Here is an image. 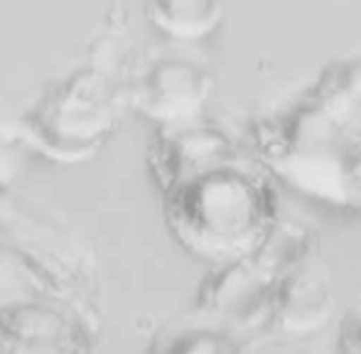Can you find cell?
I'll list each match as a JSON object with an SVG mask.
<instances>
[{"instance_id": "1", "label": "cell", "mask_w": 361, "mask_h": 354, "mask_svg": "<svg viewBox=\"0 0 361 354\" xmlns=\"http://www.w3.org/2000/svg\"><path fill=\"white\" fill-rule=\"evenodd\" d=\"M150 170L172 236L212 266L251 256L283 219L273 175L216 126H160Z\"/></svg>"}, {"instance_id": "2", "label": "cell", "mask_w": 361, "mask_h": 354, "mask_svg": "<svg viewBox=\"0 0 361 354\" xmlns=\"http://www.w3.org/2000/svg\"><path fill=\"white\" fill-rule=\"evenodd\" d=\"M248 148L290 190L361 214V52L253 116Z\"/></svg>"}, {"instance_id": "3", "label": "cell", "mask_w": 361, "mask_h": 354, "mask_svg": "<svg viewBox=\"0 0 361 354\" xmlns=\"http://www.w3.org/2000/svg\"><path fill=\"white\" fill-rule=\"evenodd\" d=\"M312 231L298 221L281 219L261 249L246 259L214 266L200 288V307L236 335L266 337L271 295L281 278L312 256Z\"/></svg>"}, {"instance_id": "4", "label": "cell", "mask_w": 361, "mask_h": 354, "mask_svg": "<svg viewBox=\"0 0 361 354\" xmlns=\"http://www.w3.org/2000/svg\"><path fill=\"white\" fill-rule=\"evenodd\" d=\"M118 94L106 74L81 67L44 91L23 116L30 140L59 160L91 155L114 130Z\"/></svg>"}, {"instance_id": "5", "label": "cell", "mask_w": 361, "mask_h": 354, "mask_svg": "<svg viewBox=\"0 0 361 354\" xmlns=\"http://www.w3.org/2000/svg\"><path fill=\"white\" fill-rule=\"evenodd\" d=\"M212 96V74L187 57H157L138 74L130 101L160 126L202 121Z\"/></svg>"}, {"instance_id": "6", "label": "cell", "mask_w": 361, "mask_h": 354, "mask_svg": "<svg viewBox=\"0 0 361 354\" xmlns=\"http://www.w3.org/2000/svg\"><path fill=\"white\" fill-rule=\"evenodd\" d=\"M329 281L312 266V256L281 278L271 295L266 337H307L332 320Z\"/></svg>"}, {"instance_id": "7", "label": "cell", "mask_w": 361, "mask_h": 354, "mask_svg": "<svg viewBox=\"0 0 361 354\" xmlns=\"http://www.w3.org/2000/svg\"><path fill=\"white\" fill-rule=\"evenodd\" d=\"M147 13L172 39H204L221 25L224 0H147Z\"/></svg>"}, {"instance_id": "8", "label": "cell", "mask_w": 361, "mask_h": 354, "mask_svg": "<svg viewBox=\"0 0 361 354\" xmlns=\"http://www.w3.org/2000/svg\"><path fill=\"white\" fill-rule=\"evenodd\" d=\"M177 340L165 345V350H182V352H238L246 350L248 340L226 327L209 325V327H195L175 335Z\"/></svg>"}, {"instance_id": "9", "label": "cell", "mask_w": 361, "mask_h": 354, "mask_svg": "<svg viewBox=\"0 0 361 354\" xmlns=\"http://www.w3.org/2000/svg\"><path fill=\"white\" fill-rule=\"evenodd\" d=\"M337 347L349 354H361V307L352 310L342 320L337 337Z\"/></svg>"}]
</instances>
